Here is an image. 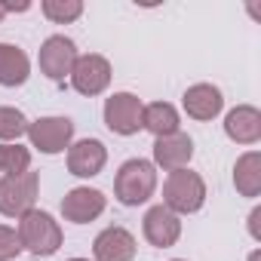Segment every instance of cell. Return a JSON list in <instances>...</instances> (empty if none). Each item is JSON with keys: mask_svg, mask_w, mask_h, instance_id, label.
<instances>
[{"mask_svg": "<svg viewBox=\"0 0 261 261\" xmlns=\"http://www.w3.org/2000/svg\"><path fill=\"white\" fill-rule=\"evenodd\" d=\"M157 194V166L145 157H133L120 163L114 175V197L120 206H145Z\"/></svg>", "mask_w": 261, "mask_h": 261, "instance_id": "cell-1", "label": "cell"}, {"mask_svg": "<svg viewBox=\"0 0 261 261\" xmlns=\"http://www.w3.org/2000/svg\"><path fill=\"white\" fill-rule=\"evenodd\" d=\"M16 233H19L22 249H28V252L37 255V258L56 255V252L62 249V243H65L62 224H59L56 215L46 212V209H31V212H25V215L19 218Z\"/></svg>", "mask_w": 261, "mask_h": 261, "instance_id": "cell-2", "label": "cell"}, {"mask_svg": "<svg viewBox=\"0 0 261 261\" xmlns=\"http://www.w3.org/2000/svg\"><path fill=\"white\" fill-rule=\"evenodd\" d=\"M206 197H209L206 181L191 166L188 169H178V172H169L166 181H163V206L169 212H175L178 218L200 212L206 206Z\"/></svg>", "mask_w": 261, "mask_h": 261, "instance_id": "cell-3", "label": "cell"}, {"mask_svg": "<svg viewBox=\"0 0 261 261\" xmlns=\"http://www.w3.org/2000/svg\"><path fill=\"white\" fill-rule=\"evenodd\" d=\"M37 194H40V175L34 169L22 175H4L0 178V215L19 221L25 212L37 209Z\"/></svg>", "mask_w": 261, "mask_h": 261, "instance_id": "cell-4", "label": "cell"}, {"mask_svg": "<svg viewBox=\"0 0 261 261\" xmlns=\"http://www.w3.org/2000/svg\"><path fill=\"white\" fill-rule=\"evenodd\" d=\"M28 142L34 151L56 157L65 154L74 142V120L62 117V114H49V117H37L28 123Z\"/></svg>", "mask_w": 261, "mask_h": 261, "instance_id": "cell-5", "label": "cell"}, {"mask_svg": "<svg viewBox=\"0 0 261 261\" xmlns=\"http://www.w3.org/2000/svg\"><path fill=\"white\" fill-rule=\"evenodd\" d=\"M142 108H145V101L136 92H114L105 98V108H101L105 126L114 136H123V139L139 136L142 133Z\"/></svg>", "mask_w": 261, "mask_h": 261, "instance_id": "cell-6", "label": "cell"}, {"mask_svg": "<svg viewBox=\"0 0 261 261\" xmlns=\"http://www.w3.org/2000/svg\"><path fill=\"white\" fill-rule=\"evenodd\" d=\"M111 77H114V68L101 53H83V56H77L68 80H71L74 92H80L86 98H95V95L108 92Z\"/></svg>", "mask_w": 261, "mask_h": 261, "instance_id": "cell-7", "label": "cell"}, {"mask_svg": "<svg viewBox=\"0 0 261 261\" xmlns=\"http://www.w3.org/2000/svg\"><path fill=\"white\" fill-rule=\"evenodd\" d=\"M77 43L65 34H49L43 43H40V53H37V65H40V74L53 83H65L71 77V68L77 62Z\"/></svg>", "mask_w": 261, "mask_h": 261, "instance_id": "cell-8", "label": "cell"}, {"mask_svg": "<svg viewBox=\"0 0 261 261\" xmlns=\"http://www.w3.org/2000/svg\"><path fill=\"white\" fill-rule=\"evenodd\" d=\"M105 209H108L105 191L89 188V185H77L62 197V218L71 224H89L98 215H105Z\"/></svg>", "mask_w": 261, "mask_h": 261, "instance_id": "cell-9", "label": "cell"}, {"mask_svg": "<svg viewBox=\"0 0 261 261\" xmlns=\"http://www.w3.org/2000/svg\"><path fill=\"white\" fill-rule=\"evenodd\" d=\"M65 163H68V172L74 178H95L101 175V169L108 166V148L101 139H80V142H71V148L65 151Z\"/></svg>", "mask_w": 261, "mask_h": 261, "instance_id": "cell-10", "label": "cell"}, {"mask_svg": "<svg viewBox=\"0 0 261 261\" xmlns=\"http://www.w3.org/2000/svg\"><path fill=\"white\" fill-rule=\"evenodd\" d=\"M142 233L154 249H172L181 240V218L169 212L163 203L151 206L142 218Z\"/></svg>", "mask_w": 261, "mask_h": 261, "instance_id": "cell-11", "label": "cell"}, {"mask_svg": "<svg viewBox=\"0 0 261 261\" xmlns=\"http://www.w3.org/2000/svg\"><path fill=\"white\" fill-rule=\"evenodd\" d=\"M139 252V243L133 230H126L123 224H111L98 230L92 240V261H133Z\"/></svg>", "mask_w": 261, "mask_h": 261, "instance_id": "cell-12", "label": "cell"}, {"mask_svg": "<svg viewBox=\"0 0 261 261\" xmlns=\"http://www.w3.org/2000/svg\"><path fill=\"white\" fill-rule=\"evenodd\" d=\"M151 163L163 172H178V169H188L191 160H194V139L188 133H175V136H166V139H154V148H151Z\"/></svg>", "mask_w": 261, "mask_h": 261, "instance_id": "cell-13", "label": "cell"}, {"mask_svg": "<svg viewBox=\"0 0 261 261\" xmlns=\"http://www.w3.org/2000/svg\"><path fill=\"white\" fill-rule=\"evenodd\" d=\"M181 108L191 120L197 123H209L224 111V92L215 83H194L185 89L181 95Z\"/></svg>", "mask_w": 261, "mask_h": 261, "instance_id": "cell-14", "label": "cell"}, {"mask_svg": "<svg viewBox=\"0 0 261 261\" xmlns=\"http://www.w3.org/2000/svg\"><path fill=\"white\" fill-rule=\"evenodd\" d=\"M224 136L237 145H258L261 142V111L255 105H237L224 114Z\"/></svg>", "mask_w": 261, "mask_h": 261, "instance_id": "cell-15", "label": "cell"}, {"mask_svg": "<svg viewBox=\"0 0 261 261\" xmlns=\"http://www.w3.org/2000/svg\"><path fill=\"white\" fill-rule=\"evenodd\" d=\"M142 129H148L154 139L175 136L181 133V114L172 101H151L142 108Z\"/></svg>", "mask_w": 261, "mask_h": 261, "instance_id": "cell-16", "label": "cell"}, {"mask_svg": "<svg viewBox=\"0 0 261 261\" xmlns=\"http://www.w3.org/2000/svg\"><path fill=\"white\" fill-rule=\"evenodd\" d=\"M31 77V59L22 46L16 43H4L0 40V86L7 89H16V86H25Z\"/></svg>", "mask_w": 261, "mask_h": 261, "instance_id": "cell-17", "label": "cell"}, {"mask_svg": "<svg viewBox=\"0 0 261 261\" xmlns=\"http://www.w3.org/2000/svg\"><path fill=\"white\" fill-rule=\"evenodd\" d=\"M233 188L240 197H261V151H246L233 163Z\"/></svg>", "mask_w": 261, "mask_h": 261, "instance_id": "cell-18", "label": "cell"}, {"mask_svg": "<svg viewBox=\"0 0 261 261\" xmlns=\"http://www.w3.org/2000/svg\"><path fill=\"white\" fill-rule=\"evenodd\" d=\"M31 148L19 145V142H7L0 145V172L4 175H22V172H31Z\"/></svg>", "mask_w": 261, "mask_h": 261, "instance_id": "cell-19", "label": "cell"}, {"mask_svg": "<svg viewBox=\"0 0 261 261\" xmlns=\"http://www.w3.org/2000/svg\"><path fill=\"white\" fill-rule=\"evenodd\" d=\"M28 117L13 108V105H0V145L7 142H19L22 136H28Z\"/></svg>", "mask_w": 261, "mask_h": 261, "instance_id": "cell-20", "label": "cell"}, {"mask_svg": "<svg viewBox=\"0 0 261 261\" xmlns=\"http://www.w3.org/2000/svg\"><path fill=\"white\" fill-rule=\"evenodd\" d=\"M83 0H43L40 13L53 22V25H71L83 16Z\"/></svg>", "mask_w": 261, "mask_h": 261, "instance_id": "cell-21", "label": "cell"}, {"mask_svg": "<svg viewBox=\"0 0 261 261\" xmlns=\"http://www.w3.org/2000/svg\"><path fill=\"white\" fill-rule=\"evenodd\" d=\"M19 252H22V243H19L16 227L0 224V261H13V258H19Z\"/></svg>", "mask_w": 261, "mask_h": 261, "instance_id": "cell-22", "label": "cell"}, {"mask_svg": "<svg viewBox=\"0 0 261 261\" xmlns=\"http://www.w3.org/2000/svg\"><path fill=\"white\" fill-rule=\"evenodd\" d=\"M249 237H252L255 243H261V206H255V209L249 212Z\"/></svg>", "mask_w": 261, "mask_h": 261, "instance_id": "cell-23", "label": "cell"}, {"mask_svg": "<svg viewBox=\"0 0 261 261\" xmlns=\"http://www.w3.org/2000/svg\"><path fill=\"white\" fill-rule=\"evenodd\" d=\"M0 4H4V10H7V16L10 13H28L34 4H31V0H19V4H10V0H0Z\"/></svg>", "mask_w": 261, "mask_h": 261, "instance_id": "cell-24", "label": "cell"}, {"mask_svg": "<svg viewBox=\"0 0 261 261\" xmlns=\"http://www.w3.org/2000/svg\"><path fill=\"white\" fill-rule=\"evenodd\" d=\"M249 261H261V249H252V255H249Z\"/></svg>", "mask_w": 261, "mask_h": 261, "instance_id": "cell-25", "label": "cell"}, {"mask_svg": "<svg viewBox=\"0 0 261 261\" xmlns=\"http://www.w3.org/2000/svg\"><path fill=\"white\" fill-rule=\"evenodd\" d=\"M7 19V10H4V4H0V22H4Z\"/></svg>", "mask_w": 261, "mask_h": 261, "instance_id": "cell-26", "label": "cell"}, {"mask_svg": "<svg viewBox=\"0 0 261 261\" xmlns=\"http://www.w3.org/2000/svg\"><path fill=\"white\" fill-rule=\"evenodd\" d=\"M68 261H89V258H68Z\"/></svg>", "mask_w": 261, "mask_h": 261, "instance_id": "cell-27", "label": "cell"}, {"mask_svg": "<svg viewBox=\"0 0 261 261\" xmlns=\"http://www.w3.org/2000/svg\"><path fill=\"white\" fill-rule=\"evenodd\" d=\"M169 261H185V258H169Z\"/></svg>", "mask_w": 261, "mask_h": 261, "instance_id": "cell-28", "label": "cell"}]
</instances>
